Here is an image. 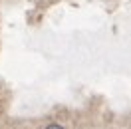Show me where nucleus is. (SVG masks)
Wrapping results in <instances>:
<instances>
[{"label": "nucleus", "mask_w": 131, "mask_h": 129, "mask_svg": "<svg viewBox=\"0 0 131 129\" xmlns=\"http://www.w3.org/2000/svg\"><path fill=\"white\" fill-rule=\"evenodd\" d=\"M46 129H64L62 125H58V123H52V125H48Z\"/></svg>", "instance_id": "f257e3e1"}]
</instances>
